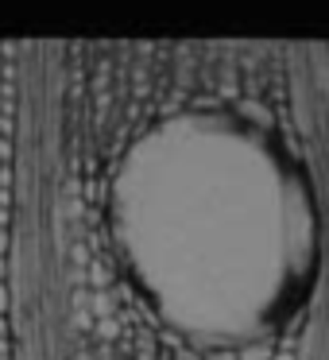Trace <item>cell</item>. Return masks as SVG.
<instances>
[{"mask_svg": "<svg viewBox=\"0 0 329 360\" xmlns=\"http://www.w3.org/2000/svg\"><path fill=\"white\" fill-rule=\"evenodd\" d=\"M105 225L140 302L202 349L275 341L318 283L310 171L240 105H182L143 124L117 155Z\"/></svg>", "mask_w": 329, "mask_h": 360, "instance_id": "1", "label": "cell"}]
</instances>
